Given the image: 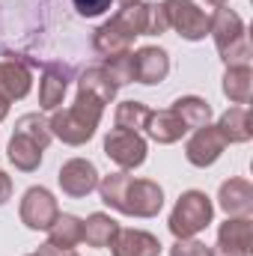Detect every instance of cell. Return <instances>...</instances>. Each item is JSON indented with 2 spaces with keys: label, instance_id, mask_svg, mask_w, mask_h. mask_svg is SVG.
I'll return each mask as SVG.
<instances>
[{
  "label": "cell",
  "instance_id": "2",
  "mask_svg": "<svg viewBox=\"0 0 253 256\" xmlns=\"http://www.w3.org/2000/svg\"><path fill=\"white\" fill-rule=\"evenodd\" d=\"M149 15H152V6H146V3L122 6L120 15L114 21H108L96 33V51L104 54V57L128 54V45L134 42V36H146L149 33Z\"/></svg>",
  "mask_w": 253,
  "mask_h": 256
},
{
  "label": "cell",
  "instance_id": "22",
  "mask_svg": "<svg viewBox=\"0 0 253 256\" xmlns=\"http://www.w3.org/2000/svg\"><path fill=\"white\" fill-rule=\"evenodd\" d=\"M9 161H12L18 170L30 173V170L39 167V161H42V149H39L33 140H27V137L12 134V140H9Z\"/></svg>",
  "mask_w": 253,
  "mask_h": 256
},
{
  "label": "cell",
  "instance_id": "5",
  "mask_svg": "<svg viewBox=\"0 0 253 256\" xmlns=\"http://www.w3.org/2000/svg\"><path fill=\"white\" fill-rule=\"evenodd\" d=\"M212 212H214V208H212V200L202 191L182 194L179 202H176V208H173V214H170V232H173L176 238H190V236H196L200 230L208 226Z\"/></svg>",
  "mask_w": 253,
  "mask_h": 256
},
{
  "label": "cell",
  "instance_id": "30",
  "mask_svg": "<svg viewBox=\"0 0 253 256\" xmlns=\"http://www.w3.org/2000/svg\"><path fill=\"white\" fill-rule=\"evenodd\" d=\"M9 194H12V182H9V176L0 170V206L9 200Z\"/></svg>",
  "mask_w": 253,
  "mask_h": 256
},
{
  "label": "cell",
  "instance_id": "24",
  "mask_svg": "<svg viewBox=\"0 0 253 256\" xmlns=\"http://www.w3.org/2000/svg\"><path fill=\"white\" fill-rule=\"evenodd\" d=\"M80 90H86V92H92V96H98L104 104L116 96V84L108 78V72H104V66H96V68H86L84 72V78H80Z\"/></svg>",
  "mask_w": 253,
  "mask_h": 256
},
{
  "label": "cell",
  "instance_id": "35",
  "mask_svg": "<svg viewBox=\"0 0 253 256\" xmlns=\"http://www.w3.org/2000/svg\"><path fill=\"white\" fill-rule=\"evenodd\" d=\"M63 256H78V254H72V250H68V254H63Z\"/></svg>",
  "mask_w": 253,
  "mask_h": 256
},
{
  "label": "cell",
  "instance_id": "33",
  "mask_svg": "<svg viewBox=\"0 0 253 256\" xmlns=\"http://www.w3.org/2000/svg\"><path fill=\"white\" fill-rule=\"evenodd\" d=\"M208 3H212V6H224L226 0H208Z\"/></svg>",
  "mask_w": 253,
  "mask_h": 256
},
{
  "label": "cell",
  "instance_id": "34",
  "mask_svg": "<svg viewBox=\"0 0 253 256\" xmlns=\"http://www.w3.org/2000/svg\"><path fill=\"white\" fill-rule=\"evenodd\" d=\"M120 3H122V6H128V3H137V0H120Z\"/></svg>",
  "mask_w": 253,
  "mask_h": 256
},
{
  "label": "cell",
  "instance_id": "12",
  "mask_svg": "<svg viewBox=\"0 0 253 256\" xmlns=\"http://www.w3.org/2000/svg\"><path fill=\"white\" fill-rule=\"evenodd\" d=\"M114 256H158L161 244L155 236L143 232V230H120L116 238L110 242Z\"/></svg>",
  "mask_w": 253,
  "mask_h": 256
},
{
  "label": "cell",
  "instance_id": "29",
  "mask_svg": "<svg viewBox=\"0 0 253 256\" xmlns=\"http://www.w3.org/2000/svg\"><path fill=\"white\" fill-rule=\"evenodd\" d=\"M110 3H114V0H74L78 12H80V15H86V18L102 15L104 9H110Z\"/></svg>",
  "mask_w": 253,
  "mask_h": 256
},
{
  "label": "cell",
  "instance_id": "27",
  "mask_svg": "<svg viewBox=\"0 0 253 256\" xmlns=\"http://www.w3.org/2000/svg\"><path fill=\"white\" fill-rule=\"evenodd\" d=\"M108 78L120 86V84H131L134 80V54H120V57H110L104 63Z\"/></svg>",
  "mask_w": 253,
  "mask_h": 256
},
{
  "label": "cell",
  "instance_id": "20",
  "mask_svg": "<svg viewBox=\"0 0 253 256\" xmlns=\"http://www.w3.org/2000/svg\"><path fill=\"white\" fill-rule=\"evenodd\" d=\"M116 232H120V224L114 218L102 214V212L90 214V220L84 224V242L90 248H110V242L116 238Z\"/></svg>",
  "mask_w": 253,
  "mask_h": 256
},
{
  "label": "cell",
  "instance_id": "4",
  "mask_svg": "<svg viewBox=\"0 0 253 256\" xmlns=\"http://www.w3.org/2000/svg\"><path fill=\"white\" fill-rule=\"evenodd\" d=\"M208 33H214V45L220 57L226 60V66H250V42H248L242 18L232 9H218Z\"/></svg>",
  "mask_w": 253,
  "mask_h": 256
},
{
  "label": "cell",
  "instance_id": "21",
  "mask_svg": "<svg viewBox=\"0 0 253 256\" xmlns=\"http://www.w3.org/2000/svg\"><path fill=\"white\" fill-rule=\"evenodd\" d=\"M224 92L236 104H248L253 96V74L250 66H230L224 74Z\"/></svg>",
  "mask_w": 253,
  "mask_h": 256
},
{
  "label": "cell",
  "instance_id": "28",
  "mask_svg": "<svg viewBox=\"0 0 253 256\" xmlns=\"http://www.w3.org/2000/svg\"><path fill=\"white\" fill-rule=\"evenodd\" d=\"M173 256H212V250L206 248V244H200V242H190V238H179L176 244H173Z\"/></svg>",
  "mask_w": 253,
  "mask_h": 256
},
{
  "label": "cell",
  "instance_id": "3",
  "mask_svg": "<svg viewBox=\"0 0 253 256\" xmlns=\"http://www.w3.org/2000/svg\"><path fill=\"white\" fill-rule=\"evenodd\" d=\"M102 110H104V102L86 90H78V102L68 108V110H57L54 120L48 122L51 134H57L63 143L72 146H80L92 137V131L102 120Z\"/></svg>",
  "mask_w": 253,
  "mask_h": 256
},
{
  "label": "cell",
  "instance_id": "23",
  "mask_svg": "<svg viewBox=\"0 0 253 256\" xmlns=\"http://www.w3.org/2000/svg\"><path fill=\"white\" fill-rule=\"evenodd\" d=\"M173 110L182 116V122H185L188 128L208 126V116H212V108H208L202 98H196V96H185V98H179V102L173 104Z\"/></svg>",
  "mask_w": 253,
  "mask_h": 256
},
{
  "label": "cell",
  "instance_id": "18",
  "mask_svg": "<svg viewBox=\"0 0 253 256\" xmlns=\"http://www.w3.org/2000/svg\"><path fill=\"white\" fill-rule=\"evenodd\" d=\"M0 92L12 102V98H24L30 92V72L15 60H3L0 63Z\"/></svg>",
  "mask_w": 253,
  "mask_h": 256
},
{
  "label": "cell",
  "instance_id": "1",
  "mask_svg": "<svg viewBox=\"0 0 253 256\" xmlns=\"http://www.w3.org/2000/svg\"><path fill=\"white\" fill-rule=\"evenodd\" d=\"M102 200L114 208H120L122 214H134V218H152L161 212L164 206V191L149 182V179H131L128 173H114L104 176L98 182Z\"/></svg>",
  "mask_w": 253,
  "mask_h": 256
},
{
  "label": "cell",
  "instance_id": "32",
  "mask_svg": "<svg viewBox=\"0 0 253 256\" xmlns=\"http://www.w3.org/2000/svg\"><path fill=\"white\" fill-rule=\"evenodd\" d=\"M6 114H9V98H6V96L0 92V120H3Z\"/></svg>",
  "mask_w": 253,
  "mask_h": 256
},
{
  "label": "cell",
  "instance_id": "14",
  "mask_svg": "<svg viewBox=\"0 0 253 256\" xmlns=\"http://www.w3.org/2000/svg\"><path fill=\"white\" fill-rule=\"evenodd\" d=\"M220 208L226 214H238V218H248L253 212V188L248 179H230L220 185Z\"/></svg>",
  "mask_w": 253,
  "mask_h": 256
},
{
  "label": "cell",
  "instance_id": "26",
  "mask_svg": "<svg viewBox=\"0 0 253 256\" xmlns=\"http://www.w3.org/2000/svg\"><path fill=\"white\" fill-rule=\"evenodd\" d=\"M149 108L140 104V102H122L120 110H116V128H126V131H140L146 128V120H149Z\"/></svg>",
  "mask_w": 253,
  "mask_h": 256
},
{
  "label": "cell",
  "instance_id": "15",
  "mask_svg": "<svg viewBox=\"0 0 253 256\" xmlns=\"http://www.w3.org/2000/svg\"><path fill=\"white\" fill-rule=\"evenodd\" d=\"M146 131H149V137L158 140V143H176V140L188 131V126H185L182 116L170 108V110L149 114V120H146Z\"/></svg>",
  "mask_w": 253,
  "mask_h": 256
},
{
  "label": "cell",
  "instance_id": "8",
  "mask_svg": "<svg viewBox=\"0 0 253 256\" xmlns=\"http://www.w3.org/2000/svg\"><path fill=\"white\" fill-rule=\"evenodd\" d=\"M60 208H57V200L51 196V191L45 188H30L21 200V220L30 226V230H48L54 220H57Z\"/></svg>",
  "mask_w": 253,
  "mask_h": 256
},
{
  "label": "cell",
  "instance_id": "7",
  "mask_svg": "<svg viewBox=\"0 0 253 256\" xmlns=\"http://www.w3.org/2000/svg\"><path fill=\"white\" fill-rule=\"evenodd\" d=\"M104 152L110 161H116L122 170H134L143 164L146 158V143L137 131H126V128H114L104 140Z\"/></svg>",
  "mask_w": 253,
  "mask_h": 256
},
{
  "label": "cell",
  "instance_id": "16",
  "mask_svg": "<svg viewBox=\"0 0 253 256\" xmlns=\"http://www.w3.org/2000/svg\"><path fill=\"white\" fill-rule=\"evenodd\" d=\"M253 244V224L248 218L238 220H226L218 232V248L224 250H238V254H250Z\"/></svg>",
  "mask_w": 253,
  "mask_h": 256
},
{
  "label": "cell",
  "instance_id": "25",
  "mask_svg": "<svg viewBox=\"0 0 253 256\" xmlns=\"http://www.w3.org/2000/svg\"><path fill=\"white\" fill-rule=\"evenodd\" d=\"M15 134L33 140L39 149H45V146L51 143V128H48V122H45L39 114H27V116H21L18 126H15Z\"/></svg>",
  "mask_w": 253,
  "mask_h": 256
},
{
  "label": "cell",
  "instance_id": "6",
  "mask_svg": "<svg viewBox=\"0 0 253 256\" xmlns=\"http://www.w3.org/2000/svg\"><path fill=\"white\" fill-rule=\"evenodd\" d=\"M161 12H164V21H167V30L173 27L179 36H185L190 42L202 39L212 27V18L196 9L190 0H164L161 3Z\"/></svg>",
  "mask_w": 253,
  "mask_h": 256
},
{
  "label": "cell",
  "instance_id": "11",
  "mask_svg": "<svg viewBox=\"0 0 253 256\" xmlns=\"http://www.w3.org/2000/svg\"><path fill=\"white\" fill-rule=\"evenodd\" d=\"M68 78H72L68 66H63V63L45 66V74H42V84H39V102H42L45 110H57V104L63 102V96H66Z\"/></svg>",
  "mask_w": 253,
  "mask_h": 256
},
{
  "label": "cell",
  "instance_id": "10",
  "mask_svg": "<svg viewBox=\"0 0 253 256\" xmlns=\"http://www.w3.org/2000/svg\"><path fill=\"white\" fill-rule=\"evenodd\" d=\"M96 185H98V173H96V167L90 161L72 158L68 164L60 167V188L68 196H86Z\"/></svg>",
  "mask_w": 253,
  "mask_h": 256
},
{
  "label": "cell",
  "instance_id": "19",
  "mask_svg": "<svg viewBox=\"0 0 253 256\" xmlns=\"http://www.w3.org/2000/svg\"><path fill=\"white\" fill-rule=\"evenodd\" d=\"M218 131L224 134V140H226V143H244V140H250V134H253L250 110H248L244 104H242V108H230V110L220 116Z\"/></svg>",
  "mask_w": 253,
  "mask_h": 256
},
{
  "label": "cell",
  "instance_id": "13",
  "mask_svg": "<svg viewBox=\"0 0 253 256\" xmlns=\"http://www.w3.org/2000/svg\"><path fill=\"white\" fill-rule=\"evenodd\" d=\"M170 72V60L161 48H140L134 54V80L140 84H161Z\"/></svg>",
  "mask_w": 253,
  "mask_h": 256
},
{
  "label": "cell",
  "instance_id": "17",
  "mask_svg": "<svg viewBox=\"0 0 253 256\" xmlns=\"http://www.w3.org/2000/svg\"><path fill=\"white\" fill-rule=\"evenodd\" d=\"M78 242H84V220H78L74 214H57V220L48 226V244L72 250Z\"/></svg>",
  "mask_w": 253,
  "mask_h": 256
},
{
  "label": "cell",
  "instance_id": "31",
  "mask_svg": "<svg viewBox=\"0 0 253 256\" xmlns=\"http://www.w3.org/2000/svg\"><path fill=\"white\" fill-rule=\"evenodd\" d=\"M212 256H248V254H238V250H224V248H214Z\"/></svg>",
  "mask_w": 253,
  "mask_h": 256
},
{
  "label": "cell",
  "instance_id": "9",
  "mask_svg": "<svg viewBox=\"0 0 253 256\" xmlns=\"http://www.w3.org/2000/svg\"><path fill=\"white\" fill-rule=\"evenodd\" d=\"M224 146H226V140L218 131V126H200L194 131V137L188 140V146H185V155H188V161L194 167H208L220 158Z\"/></svg>",
  "mask_w": 253,
  "mask_h": 256
}]
</instances>
